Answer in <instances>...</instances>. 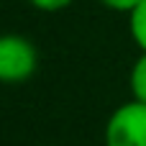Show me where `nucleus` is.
<instances>
[{"label":"nucleus","mask_w":146,"mask_h":146,"mask_svg":"<svg viewBox=\"0 0 146 146\" xmlns=\"http://www.w3.org/2000/svg\"><path fill=\"white\" fill-rule=\"evenodd\" d=\"M38 67L36 46L21 33H3L0 36V82L18 85L33 77Z\"/></svg>","instance_id":"nucleus-1"},{"label":"nucleus","mask_w":146,"mask_h":146,"mask_svg":"<svg viewBox=\"0 0 146 146\" xmlns=\"http://www.w3.org/2000/svg\"><path fill=\"white\" fill-rule=\"evenodd\" d=\"M105 146H146V105L131 100L121 105L108 126H105Z\"/></svg>","instance_id":"nucleus-2"},{"label":"nucleus","mask_w":146,"mask_h":146,"mask_svg":"<svg viewBox=\"0 0 146 146\" xmlns=\"http://www.w3.org/2000/svg\"><path fill=\"white\" fill-rule=\"evenodd\" d=\"M128 87H131L133 100H139V103L146 105V54L144 51H141V56H139V59L133 62V67H131Z\"/></svg>","instance_id":"nucleus-3"},{"label":"nucleus","mask_w":146,"mask_h":146,"mask_svg":"<svg viewBox=\"0 0 146 146\" xmlns=\"http://www.w3.org/2000/svg\"><path fill=\"white\" fill-rule=\"evenodd\" d=\"M128 31H131V38L136 41V46L146 54V0L128 15Z\"/></svg>","instance_id":"nucleus-4"},{"label":"nucleus","mask_w":146,"mask_h":146,"mask_svg":"<svg viewBox=\"0 0 146 146\" xmlns=\"http://www.w3.org/2000/svg\"><path fill=\"white\" fill-rule=\"evenodd\" d=\"M108 10H115V13H126V15H131L144 0H100Z\"/></svg>","instance_id":"nucleus-5"},{"label":"nucleus","mask_w":146,"mask_h":146,"mask_svg":"<svg viewBox=\"0 0 146 146\" xmlns=\"http://www.w3.org/2000/svg\"><path fill=\"white\" fill-rule=\"evenodd\" d=\"M33 8H38V10H46V13H56V10H64V8H69L74 0H28Z\"/></svg>","instance_id":"nucleus-6"}]
</instances>
